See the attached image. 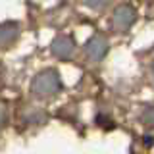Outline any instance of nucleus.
Masks as SVG:
<instances>
[{
  "label": "nucleus",
  "mask_w": 154,
  "mask_h": 154,
  "mask_svg": "<svg viewBox=\"0 0 154 154\" xmlns=\"http://www.w3.org/2000/svg\"><path fill=\"white\" fill-rule=\"evenodd\" d=\"M60 75L54 69H45L33 79V93L38 96H50L60 91Z\"/></svg>",
  "instance_id": "obj_1"
},
{
  "label": "nucleus",
  "mask_w": 154,
  "mask_h": 154,
  "mask_svg": "<svg viewBox=\"0 0 154 154\" xmlns=\"http://www.w3.org/2000/svg\"><path fill=\"white\" fill-rule=\"evenodd\" d=\"M133 21H135V10L131 6L123 4V6H119V8L114 10L112 25H114L116 31H127V29L133 25Z\"/></svg>",
  "instance_id": "obj_2"
},
{
  "label": "nucleus",
  "mask_w": 154,
  "mask_h": 154,
  "mask_svg": "<svg viewBox=\"0 0 154 154\" xmlns=\"http://www.w3.org/2000/svg\"><path fill=\"white\" fill-rule=\"evenodd\" d=\"M85 52H87V56H89L93 62L102 60V58L106 56V52H108V41H106L104 37L96 35V37H93L89 42H87Z\"/></svg>",
  "instance_id": "obj_3"
},
{
  "label": "nucleus",
  "mask_w": 154,
  "mask_h": 154,
  "mask_svg": "<svg viewBox=\"0 0 154 154\" xmlns=\"http://www.w3.org/2000/svg\"><path fill=\"white\" fill-rule=\"evenodd\" d=\"M73 41H71L67 35H60V37H56L54 41H52V45H50V50H52V54L58 56V58H69L71 54H73Z\"/></svg>",
  "instance_id": "obj_4"
},
{
  "label": "nucleus",
  "mask_w": 154,
  "mask_h": 154,
  "mask_svg": "<svg viewBox=\"0 0 154 154\" xmlns=\"http://www.w3.org/2000/svg\"><path fill=\"white\" fill-rule=\"evenodd\" d=\"M19 35V27L17 23H2L0 25V48L10 46Z\"/></svg>",
  "instance_id": "obj_5"
},
{
  "label": "nucleus",
  "mask_w": 154,
  "mask_h": 154,
  "mask_svg": "<svg viewBox=\"0 0 154 154\" xmlns=\"http://www.w3.org/2000/svg\"><path fill=\"white\" fill-rule=\"evenodd\" d=\"M143 122L146 125H150V127H154V106H146L143 112Z\"/></svg>",
  "instance_id": "obj_6"
},
{
  "label": "nucleus",
  "mask_w": 154,
  "mask_h": 154,
  "mask_svg": "<svg viewBox=\"0 0 154 154\" xmlns=\"http://www.w3.org/2000/svg\"><path fill=\"white\" fill-rule=\"evenodd\" d=\"M108 2L110 0H83V4H87V6H91V8H100Z\"/></svg>",
  "instance_id": "obj_7"
},
{
  "label": "nucleus",
  "mask_w": 154,
  "mask_h": 154,
  "mask_svg": "<svg viewBox=\"0 0 154 154\" xmlns=\"http://www.w3.org/2000/svg\"><path fill=\"white\" fill-rule=\"evenodd\" d=\"M4 119H6V110H4V106L0 104V125L4 123Z\"/></svg>",
  "instance_id": "obj_8"
},
{
  "label": "nucleus",
  "mask_w": 154,
  "mask_h": 154,
  "mask_svg": "<svg viewBox=\"0 0 154 154\" xmlns=\"http://www.w3.org/2000/svg\"><path fill=\"white\" fill-rule=\"evenodd\" d=\"M152 73H154V64H152Z\"/></svg>",
  "instance_id": "obj_9"
}]
</instances>
